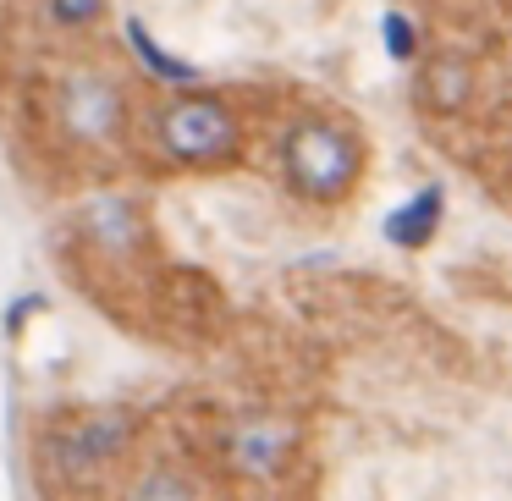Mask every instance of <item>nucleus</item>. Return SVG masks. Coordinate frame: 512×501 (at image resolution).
Returning <instances> with one entry per match:
<instances>
[{"mask_svg": "<svg viewBox=\"0 0 512 501\" xmlns=\"http://www.w3.org/2000/svg\"><path fill=\"white\" fill-rule=\"evenodd\" d=\"M39 138L61 160H116L138 138V100L133 83L105 61H61L34 100Z\"/></svg>", "mask_w": 512, "mask_h": 501, "instance_id": "obj_1", "label": "nucleus"}, {"mask_svg": "<svg viewBox=\"0 0 512 501\" xmlns=\"http://www.w3.org/2000/svg\"><path fill=\"white\" fill-rule=\"evenodd\" d=\"M138 160L166 177H188V171H226L232 160H243L248 149V122L243 105L226 89H182L160 94L138 111Z\"/></svg>", "mask_w": 512, "mask_h": 501, "instance_id": "obj_2", "label": "nucleus"}, {"mask_svg": "<svg viewBox=\"0 0 512 501\" xmlns=\"http://www.w3.org/2000/svg\"><path fill=\"white\" fill-rule=\"evenodd\" d=\"M270 171L287 199L309 210H336L358 193L369 171V144L347 116L336 111H298L270 138Z\"/></svg>", "mask_w": 512, "mask_h": 501, "instance_id": "obj_3", "label": "nucleus"}, {"mask_svg": "<svg viewBox=\"0 0 512 501\" xmlns=\"http://www.w3.org/2000/svg\"><path fill=\"white\" fill-rule=\"evenodd\" d=\"M144 441V413L133 408H83V413H61L39 430V479L45 485H67V490H89L105 485L127 457H138Z\"/></svg>", "mask_w": 512, "mask_h": 501, "instance_id": "obj_4", "label": "nucleus"}, {"mask_svg": "<svg viewBox=\"0 0 512 501\" xmlns=\"http://www.w3.org/2000/svg\"><path fill=\"white\" fill-rule=\"evenodd\" d=\"M298 452H303L298 419L270 413V408H254V413L226 419L221 441H215V457H221L226 479H237V485H259V490L276 485V479L292 468Z\"/></svg>", "mask_w": 512, "mask_h": 501, "instance_id": "obj_5", "label": "nucleus"}, {"mask_svg": "<svg viewBox=\"0 0 512 501\" xmlns=\"http://www.w3.org/2000/svg\"><path fill=\"white\" fill-rule=\"evenodd\" d=\"M479 89V72L463 50H424L413 67V94L430 116H463Z\"/></svg>", "mask_w": 512, "mask_h": 501, "instance_id": "obj_6", "label": "nucleus"}, {"mask_svg": "<svg viewBox=\"0 0 512 501\" xmlns=\"http://www.w3.org/2000/svg\"><path fill=\"white\" fill-rule=\"evenodd\" d=\"M78 232H83V243H89L100 259H133L138 248L149 243L144 210H138L133 199H122V193H105V199L94 204L89 215H83Z\"/></svg>", "mask_w": 512, "mask_h": 501, "instance_id": "obj_7", "label": "nucleus"}, {"mask_svg": "<svg viewBox=\"0 0 512 501\" xmlns=\"http://www.w3.org/2000/svg\"><path fill=\"white\" fill-rule=\"evenodd\" d=\"M441 226H446V188L441 182H424V188H413L386 215V243L391 248H430Z\"/></svg>", "mask_w": 512, "mask_h": 501, "instance_id": "obj_8", "label": "nucleus"}, {"mask_svg": "<svg viewBox=\"0 0 512 501\" xmlns=\"http://www.w3.org/2000/svg\"><path fill=\"white\" fill-rule=\"evenodd\" d=\"M127 45L138 50V67L149 72L155 83H166V89H182V83H199V67L193 61H182V56H171L166 45H160L155 34H149L138 17H127Z\"/></svg>", "mask_w": 512, "mask_h": 501, "instance_id": "obj_9", "label": "nucleus"}, {"mask_svg": "<svg viewBox=\"0 0 512 501\" xmlns=\"http://www.w3.org/2000/svg\"><path fill=\"white\" fill-rule=\"evenodd\" d=\"M111 17V0H39V23L56 39H89Z\"/></svg>", "mask_w": 512, "mask_h": 501, "instance_id": "obj_10", "label": "nucleus"}, {"mask_svg": "<svg viewBox=\"0 0 512 501\" xmlns=\"http://www.w3.org/2000/svg\"><path fill=\"white\" fill-rule=\"evenodd\" d=\"M127 490H133V496H199L204 474H193L188 463H177V457H155V463H144L133 479H127Z\"/></svg>", "mask_w": 512, "mask_h": 501, "instance_id": "obj_11", "label": "nucleus"}, {"mask_svg": "<svg viewBox=\"0 0 512 501\" xmlns=\"http://www.w3.org/2000/svg\"><path fill=\"white\" fill-rule=\"evenodd\" d=\"M380 45H386V56L397 61V67H419V56H424V34H419V23H413L408 12L380 17Z\"/></svg>", "mask_w": 512, "mask_h": 501, "instance_id": "obj_12", "label": "nucleus"}, {"mask_svg": "<svg viewBox=\"0 0 512 501\" xmlns=\"http://www.w3.org/2000/svg\"><path fill=\"white\" fill-rule=\"evenodd\" d=\"M34 309H45V298H23V303H12V309H6V331H17V325H23V314H34Z\"/></svg>", "mask_w": 512, "mask_h": 501, "instance_id": "obj_13", "label": "nucleus"}]
</instances>
